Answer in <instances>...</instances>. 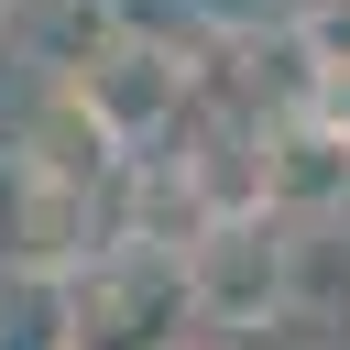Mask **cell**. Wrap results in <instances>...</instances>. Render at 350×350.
Instances as JSON below:
<instances>
[{"instance_id":"obj_4","label":"cell","mask_w":350,"mask_h":350,"mask_svg":"<svg viewBox=\"0 0 350 350\" xmlns=\"http://www.w3.org/2000/svg\"><path fill=\"white\" fill-rule=\"evenodd\" d=\"M0 350H77V284L44 262L0 273Z\"/></svg>"},{"instance_id":"obj_2","label":"cell","mask_w":350,"mask_h":350,"mask_svg":"<svg viewBox=\"0 0 350 350\" xmlns=\"http://www.w3.org/2000/svg\"><path fill=\"white\" fill-rule=\"evenodd\" d=\"M66 98L98 120V142H142V131H153V120L186 98V66H175L164 44H109V55H98V66H88Z\"/></svg>"},{"instance_id":"obj_3","label":"cell","mask_w":350,"mask_h":350,"mask_svg":"<svg viewBox=\"0 0 350 350\" xmlns=\"http://www.w3.org/2000/svg\"><path fill=\"white\" fill-rule=\"evenodd\" d=\"M317 197H350V131L295 120V131H273V142H262V219L317 208Z\"/></svg>"},{"instance_id":"obj_5","label":"cell","mask_w":350,"mask_h":350,"mask_svg":"<svg viewBox=\"0 0 350 350\" xmlns=\"http://www.w3.org/2000/svg\"><path fill=\"white\" fill-rule=\"evenodd\" d=\"M0 33H11V0H0Z\"/></svg>"},{"instance_id":"obj_1","label":"cell","mask_w":350,"mask_h":350,"mask_svg":"<svg viewBox=\"0 0 350 350\" xmlns=\"http://www.w3.org/2000/svg\"><path fill=\"white\" fill-rule=\"evenodd\" d=\"M175 295L186 317H219V328H262V306L284 295V241L273 219H208L175 262Z\"/></svg>"}]
</instances>
